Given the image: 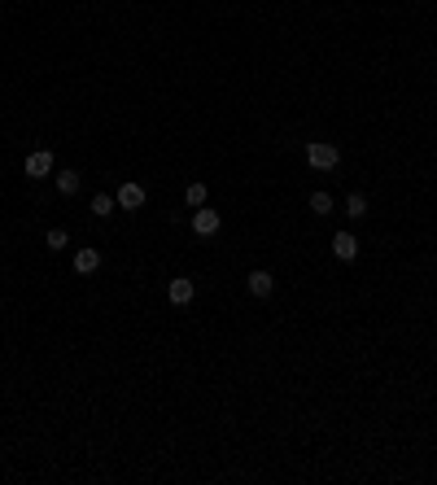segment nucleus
<instances>
[{"label": "nucleus", "mask_w": 437, "mask_h": 485, "mask_svg": "<svg viewBox=\"0 0 437 485\" xmlns=\"http://www.w3.org/2000/svg\"><path fill=\"white\" fill-rule=\"evenodd\" d=\"M311 210H315V215H328V210H332V197H328V192H311Z\"/></svg>", "instance_id": "4468645a"}, {"label": "nucleus", "mask_w": 437, "mask_h": 485, "mask_svg": "<svg viewBox=\"0 0 437 485\" xmlns=\"http://www.w3.org/2000/svg\"><path fill=\"white\" fill-rule=\"evenodd\" d=\"M44 245H48V249H53V254H57V249H66V245H70V236H66V228H48V236H44Z\"/></svg>", "instance_id": "f8f14e48"}, {"label": "nucleus", "mask_w": 437, "mask_h": 485, "mask_svg": "<svg viewBox=\"0 0 437 485\" xmlns=\"http://www.w3.org/2000/svg\"><path fill=\"white\" fill-rule=\"evenodd\" d=\"M219 210H206V206H197V215H192V232L197 236H215L219 232Z\"/></svg>", "instance_id": "7ed1b4c3"}, {"label": "nucleus", "mask_w": 437, "mask_h": 485, "mask_svg": "<svg viewBox=\"0 0 437 485\" xmlns=\"http://www.w3.org/2000/svg\"><path fill=\"white\" fill-rule=\"evenodd\" d=\"M306 162H311L315 171H332L337 162H342V153H337V144H328V140H311L306 144Z\"/></svg>", "instance_id": "f257e3e1"}, {"label": "nucleus", "mask_w": 437, "mask_h": 485, "mask_svg": "<svg viewBox=\"0 0 437 485\" xmlns=\"http://www.w3.org/2000/svg\"><path fill=\"white\" fill-rule=\"evenodd\" d=\"M22 171L31 175V180H44V175H53V153H48V149H36V153L22 162Z\"/></svg>", "instance_id": "f03ea898"}, {"label": "nucleus", "mask_w": 437, "mask_h": 485, "mask_svg": "<svg viewBox=\"0 0 437 485\" xmlns=\"http://www.w3.org/2000/svg\"><path fill=\"white\" fill-rule=\"evenodd\" d=\"M184 201H188L192 210L206 206V184H188V188H184Z\"/></svg>", "instance_id": "ddd939ff"}, {"label": "nucleus", "mask_w": 437, "mask_h": 485, "mask_svg": "<svg viewBox=\"0 0 437 485\" xmlns=\"http://www.w3.org/2000/svg\"><path fill=\"white\" fill-rule=\"evenodd\" d=\"M167 298H171L175 306H188L192 298H197V284H192V280H184V276H180V280H171V288H167Z\"/></svg>", "instance_id": "39448f33"}, {"label": "nucleus", "mask_w": 437, "mask_h": 485, "mask_svg": "<svg viewBox=\"0 0 437 485\" xmlns=\"http://www.w3.org/2000/svg\"><path fill=\"white\" fill-rule=\"evenodd\" d=\"M332 254L342 258V263H354V258H359V240H354V232H337L332 236Z\"/></svg>", "instance_id": "20e7f679"}, {"label": "nucleus", "mask_w": 437, "mask_h": 485, "mask_svg": "<svg viewBox=\"0 0 437 485\" xmlns=\"http://www.w3.org/2000/svg\"><path fill=\"white\" fill-rule=\"evenodd\" d=\"M96 267H101V254H96L92 245H84V249L75 254V271H79V276H92Z\"/></svg>", "instance_id": "6e6552de"}, {"label": "nucleus", "mask_w": 437, "mask_h": 485, "mask_svg": "<svg viewBox=\"0 0 437 485\" xmlns=\"http://www.w3.org/2000/svg\"><path fill=\"white\" fill-rule=\"evenodd\" d=\"M245 288L254 298H267L271 288H276V276H271V271H250V280H245Z\"/></svg>", "instance_id": "423d86ee"}, {"label": "nucleus", "mask_w": 437, "mask_h": 485, "mask_svg": "<svg viewBox=\"0 0 437 485\" xmlns=\"http://www.w3.org/2000/svg\"><path fill=\"white\" fill-rule=\"evenodd\" d=\"M114 210H118V201L109 197V192H96V197H92V215H96V219H109Z\"/></svg>", "instance_id": "1a4fd4ad"}, {"label": "nucleus", "mask_w": 437, "mask_h": 485, "mask_svg": "<svg viewBox=\"0 0 437 485\" xmlns=\"http://www.w3.org/2000/svg\"><path fill=\"white\" fill-rule=\"evenodd\" d=\"M57 192L61 197H75L79 192V171H57Z\"/></svg>", "instance_id": "9d476101"}, {"label": "nucleus", "mask_w": 437, "mask_h": 485, "mask_svg": "<svg viewBox=\"0 0 437 485\" xmlns=\"http://www.w3.org/2000/svg\"><path fill=\"white\" fill-rule=\"evenodd\" d=\"M346 215L350 219H363L367 215V197H363V192H350V197H346Z\"/></svg>", "instance_id": "9b49d317"}, {"label": "nucleus", "mask_w": 437, "mask_h": 485, "mask_svg": "<svg viewBox=\"0 0 437 485\" xmlns=\"http://www.w3.org/2000/svg\"><path fill=\"white\" fill-rule=\"evenodd\" d=\"M114 201H118V210H140L144 206V188L140 184H123Z\"/></svg>", "instance_id": "0eeeda50"}]
</instances>
